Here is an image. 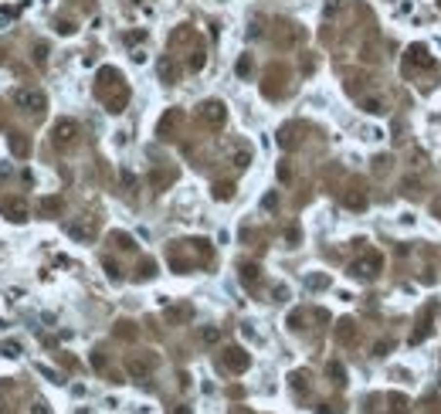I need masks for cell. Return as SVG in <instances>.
Listing matches in <instances>:
<instances>
[{"mask_svg":"<svg viewBox=\"0 0 441 414\" xmlns=\"http://www.w3.org/2000/svg\"><path fill=\"white\" fill-rule=\"evenodd\" d=\"M10 102H14V109H20L27 116H41L48 109V99L38 88H17V92H10Z\"/></svg>","mask_w":441,"mask_h":414,"instance_id":"6da1fadb","label":"cell"},{"mask_svg":"<svg viewBox=\"0 0 441 414\" xmlns=\"http://www.w3.org/2000/svg\"><path fill=\"white\" fill-rule=\"evenodd\" d=\"M200 119H204L207 126H220V123L227 119V109L220 105L218 99H214V102H204V105H200Z\"/></svg>","mask_w":441,"mask_h":414,"instance_id":"7a4b0ae2","label":"cell"},{"mask_svg":"<svg viewBox=\"0 0 441 414\" xmlns=\"http://www.w3.org/2000/svg\"><path fill=\"white\" fill-rule=\"evenodd\" d=\"M0 210H3L10 221H17V224H20V221H27V204H24V201H17V197L0 201Z\"/></svg>","mask_w":441,"mask_h":414,"instance_id":"3957f363","label":"cell"},{"mask_svg":"<svg viewBox=\"0 0 441 414\" xmlns=\"http://www.w3.org/2000/svg\"><path fill=\"white\" fill-rule=\"evenodd\" d=\"M248 363H251V360H248V353H244V350H238V346H234V350H227V356H224V367H227V370H234V373L248 370Z\"/></svg>","mask_w":441,"mask_h":414,"instance_id":"277c9868","label":"cell"},{"mask_svg":"<svg viewBox=\"0 0 441 414\" xmlns=\"http://www.w3.org/2000/svg\"><path fill=\"white\" fill-rule=\"evenodd\" d=\"M75 133H78V126H75L72 119H61V123L55 126V143H58V146H72Z\"/></svg>","mask_w":441,"mask_h":414,"instance_id":"5b68a950","label":"cell"},{"mask_svg":"<svg viewBox=\"0 0 441 414\" xmlns=\"http://www.w3.org/2000/svg\"><path fill=\"white\" fill-rule=\"evenodd\" d=\"M377 272H380V255H370V258L353 265V275H360V278H377Z\"/></svg>","mask_w":441,"mask_h":414,"instance_id":"8992f818","label":"cell"},{"mask_svg":"<svg viewBox=\"0 0 441 414\" xmlns=\"http://www.w3.org/2000/svg\"><path fill=\"white\" fill-rule=\"evenodd\" d=\"M336 340L340 343H353L357 340V323L353 319H340L336 323Z\"/></svg>","mask_w":441,"mask_h":414,"instance_id":"52a82bcc","label":"cell"},{"mask_svg":"<svg viewBox=\"0 0 441 414\" xmlns=\"http://www.w3.org/2000/svg\"><path fill=\"white\" fill-rule=\"evenodd\" d=\"M149 367H153V363H149V360H140V356L126 360V370H129L133 377H146V373H149Z\"/></svg>","mask_w":441,"mask_h":414,"instance_id":"ba28073f","label":"cell"},{"mask_svg":"<svg viewBox=\"0 0 441 414\" xmlns=\"http://www.w3.org/2000/svg\"><path fill=\"white\" fill-rule=\"evenodd\" d=\"M156 68H160V78H163L166 85H170V82L177 78V65H173L170 58H160V65H156Z\"/></svg>","mask_w":441,"mask_h":414,"instance_id":"9c48e42d","label":"cell"},{"mask_svg":"<svg viewBox=\"0 0 441 414\" xmlns=\"http://www.w3.org/2000/svg\"><path fill=\"white\" fill-rule=\"evenodd\" d=\"M343 204L353 207V210H363V207H367V197H363V194H346V197H343Z\"/></svg>","mask_w":441,"mask_h":414,"instance_id":"30bf717a","label":"cell"},{"mask_svg":"<svg viewBox=\"0 0 441 414\" xmlns=\"http://www.w3.org/2000/svg\"><path fill=\"white\" fill-rule=\"evenodd\" d=\"M363 112H370V116H383L387 109H383V102H380V99H367V102H363Z\"/></svg>","mask_w":441,"mask_h":414,"instance_id":"8fae6325","label":"cell"},{"mask_svg":"<svg viewBox=\"0 0 441 414\" xmlns=\"http://www.w3.org/2000/svg\"><path fill=\"white\" fill-rule=\"evenodd\" d=\"M68 234L78 238V241H85V238H92V231L85 228V224H68Z\"/></svg>","mask_w":441,"mask_h":414,"instance_id":"7c38bea8","label":"cell"},{"mask_svg":"<svg viewBox=\"0 0 441 414\" xmlns=\"http://www.w3.org/2000/svg\"><path fill=\"white\" fill-rule=\"evenodd\" d=\"M329 377H333L336 384H343V380H346V370H343L340 363H329Z\"/></svg>","mask_w":441,"mask_h":414,"instance_id":"4fadbf2b","label":"cell"},{"mask_svg":"<svg viewBox=\"0 0 441 414\" xmlns=\"http://www.w3.org/2000/svg\"><path fill=\"white\" fill-rule=\"evenodd\" d=\"M10 149H14V153H17V156H24V153H27V139L14 136V139H10Z\"/></svg>","mask_w":441,"mask_h":414,"instance_id":"5bb4252c","label":"cell"},{"mask_svg":"<svg viewBox=\"0 0 441 414\" xmlns=\"http://www.w3.org/2000/svg\"><path fill=\"white\" fill-rule=\"evenodd\" d=\"M200 340H204V343H218V340H220V333L214 330V326H207V330L200 333Z\"/></svg>","mask_w":441,"mask_h":414,"instance_id":"9a60e30c","label":"cell"},{"mask_svg":"<svg viewBox=\"0 0 441 414\" xmlns=\"http://www.w3.org/2000/svg\"><path fill=\"white\" fill-rule=\"evenodd\" d=\"M214 197H218V201H227V197H231V184H218V187H214Z\"/></svg>","mask_w":441,"mask_h":414,"instance_id":"2e32d148","label":"cell"},{"mask_svg":"<svg viewBox=\"0 0 441 414\" xmlns=\"http://www.w3.org/2000/svg\"><path fill=\"white\" fill-rule=\"evenodd\" d=\"M3 356H20V343H3Z\"/></svg>","mask_w":441,"mask_h":414,"instance_id":"e0dca14e","label":"cell"},{"mask_svg":"<svg viewBox=\"0 0 441 414\" xmlns=\"http://www.w3.org/2000/svg\"><path fill=\"white\" fill-rule=\"evenodd\" d=\"M241 272H244V282H258V269L255 265H244Z\"/></svg>","mask_w":441,"mask_h":414,"instance_id":"ac0fdd59","label":"cell"},{"mask_svg":"<svg viewBox=\"0 0 441 414\" xmlns=\"http://www.w3.org/2000/svg\"><path fill=\"white\" fill-rule=\"evenodd\" d=\"M31 414H51V411H48V404H44V401H38V404L31 408Z\"/></svg>","mask_w":441,"mask_h":414,"instance_id":"d6986e66","label":"cell"},{"mask_svg":"<svg viewBox=\"0 0 441 414\" xmlns=\"http://www.w3.org/2000/svg\"><path fill=\"white\" fill-rule=\"evenodd\" d=\"M234 166H248V153H234Z\"/></svg>","mask_w":441,"mask_h":414,"instance_id":"ffe728a7","label":"cell"},{"mask_svg":"<svg viewBox=\"0 0 441 414\" xmlns=\"http://www.w3.org/2000/svg\"><path fill=\"white\" fill-rule=\"evenodd\" d=\"M292 384H295V391H305V377H302V373H295Z\"/></svg>","mask_w":441,"mask_h":414,"instance_id":"44dd1931","label":"cell"},{"mask_svg":"<svg viewBox=\"0 0 441 414\" xmlns=\"http://www.w3.org/2000/svg\"><path fill=\"white\" fill-rule=\"evenodd\" d=\"M200 65H204V55H200V51H197V55H194V58H190V68H200Z\"/></svg>","mask_w":441,"mask_h":414,"instance_id":"7402d4cb","label":"cell"},{"mask_svg":"<svg viewBox=\"0 0 441 414\" xmlns=\"http://www.w3.org/2000/svg\"><path fill=\"white\" fill-rule=\"evenodd\" d=\"M238 71H241V75H248V71H251V62H248V58H241V65H238Z\"/></svg>","mask_w":441,"mask_h":414,"instance_id":"603a6c76","label":"cell"},{"mask_svg":"<svg viewBox=\"0 0 441 414\" xmlns=\"http://www.w3.org/2000/svg\"><path fill=\"white\" fill-rule=\"evenodd\" d=\"M173 414H190V411H187V408H177V411H173Z\"/></svg>","mask_w":441,"mask_h":414,"instance_id":"cb8c5ba5","label":"cell"},{"mask_svg":"<svg viewBox=\"0 0 441 414\" xmlns=\"http://www.w3.org/2000/svg\"><path fill=\"white\" fill-rule=\"evenodd\" d=\"M231 414H248V411H244V408H234V411H231Z\"/></svg>","mask_w":441,"mask_h":414,"instance_id":"d4e9b609","label":"cell"},{"mask_svg":"<svg viewBox=\"0 0 441 414\" xmlns=\"http://www.w3.org/2000/svg\"><path fill=\"white\" fill-rule=\"evenodd\" d=\"M0 414H3V401H0Z\"/></svg>","mask_w":441,"mask_h":414,"instance_id":"484cf974","label":"cell"}]
</instances>
